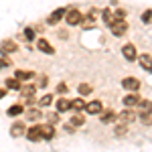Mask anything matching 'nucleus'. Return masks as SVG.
<instances>
[{"label":"nucleus","instance_id":"f257e3e1","mask_svg":"<svg viewBox=\"0 0 152 152\" xmlns=\"http://www.w3.org/2000/svg\"><path fill=\"white\" fill-rule=\"evenodd\" d=\"M65 20H67V24L69 26H77V24L83 23V16L79 10H75V8H71V10L65 12Z\"/></svg>","mask_w":152,"mask_h":152},{"label":"nucleus","instance_id":"f03ea898","mask_svg":"<svg viewBox=\"0 0 152 152\" xmlns=\"http://www.w3.org/2000/svg\"><path fill=\"white\" fill-rule=\"evenodd\" d=\"M110 28H112V33L116 37H122V35H126V31H128V23L124 18H116V23L112 24Z\"/></svg>","mask_w":152,"mask_h":152},{"label":"nucleus","instance_id":"7ed1b4c3","mask_svg":"<svg viewBox=\"0 0 152 152\" xmlns=\"http://www.w3.org/2000/svg\"><path fill=\"white\" fill-rule=\"evenodd\" d=\"M122 87L128 89V91H132V94H136V91L140 89V79H136V77H126V79L122 81Z\"/></svg>","mask_w":152,"mask_h":152},{"label":"nucleus","instance_id":"20e7f679","mask_svg":"<svg viewBox=\"0 0 152 152\" xmlns=\"http://www.w3.org/2000/svg\"><path fill=\"white\" fill-rule=\"evenodd\" d=\"M122 55L128 59V61H134V59L138 57V53H136V47H134L132 43H128V45H124V47H122Z\"/></svg>","mask_w":152,"mask_h":152},{"label":"nucleus","instance_id":"39448f33","mask_svg":"<svg viewBox=\"0 0 152 152\" xmlns=\"http://www.w3.org/2000/svg\"><path fill=\"white\" fill-rule=\"evenodd\" d=\"M37 47H39V51H43V53H47V55H53V53H55L53 45L49 43L47 39H39V41H37Z\"/></svg>","mask_w":152,"mask_h":152},{"label":"nucleus","instance_id":"423d86ee","mask_svg":"<svg viewBox=\"0 0 152 152\" xmlns=\"http://www.w3.org/2000/svg\"><path fill=\"white\" fill-rule=\"evenodd\" d=\"M102 107H104L102 102H97V99H95V102L85 104V112H87V114H91V116H95V114H102Z\"/></svg>","mask_w":152,"mask_h":152},{"label":"nucleus","instance_id":"0eeeda50","mask_svg":"<svg viewBox=\"0 0 152 152\" xmlns=\"http://www.w3.org/2000/svg\"><path fill=\"white\" fill-rule=\"evenodd\" d=\"M10 134L14 136V138H20V136H24V134H26L24 124H23V122H14V124H12V128H10Z\"/></svg>","mask_w":152,"mask_h":152},{"label":"nucleus","instance_id":"6e6552de","mask_svg":"<svg viewBox=\"0 0 152 152\" xmlns=\"http://www.w3.org/2000/svg\"><path fill=\"white\" fill-rule=\"evenodd\" d=\"M116 120H120L122 124H130V122H134L136 120V114L134 112H130V110H126V112H120L116 116Z\"/></svg>","mask_w":152,"mask_h":152},{"label":"nucleus","instance_id":"1a4fd4ad","mask_svg":"<svg viewBox=\"0 0 152 152\" xmlns=\"http://www.w3.org/2000/svg\"><path fill=\"white\" fill-rule=\"evenodd\" d=\"M41 128V138H45V140H51L53 136H55V128L51 126V124H45V126H39Z\"/></svg>","mask_w":152,"mask_h":152},{"label":"nucleus","instance_id":"9d476101","mask_svg":"<svg viewBox=\"0 0 152 152\" xmlns=\"http://www.w3.org/2000/svg\"><path fill=\"white\" fill-rule=\"evenodd\" d=\"M26 138H28V140H33V142L43 140V138H41V128H39V126H33V128H28V130H26Z\"/></svg>","mask_w":152,"mask_h":152},{"label":"nucleus","instance_id":"9b49d317","mask_svg":"<svg viewBox=\"0 0 152 152\" xmlns=\"http://www.w3.org/2000/svg\"><path fill=\"white\" fill-rule=\"evenodd\" d=\"M138 104H140V97L136 94H130V95L124 97V105H126V107H134V105H138Z\"/></svg>","mask_w":152,"mask_h":152},{"label":"nucleus","instance_id":"f8f14e48","mask_svg":"<svg viewBox=\"0 0 152 152\" xmlns=\"http://www.w3.org/2000/svg\"><path fill=\"white\" fill-rule=\"evenodd\" d=\"M65 8H57V10L53 12V14H51V16H49V23L51 24H55V23H59V20H61V18H63V16H65Z\"/></svg>","mask_w":152,"mask_h":152},{"label":"nucleus","instance_id":"ddd939ff","mask_svg":"<svg viewBox=\"0 0 152 152\" xmlns=\"http://www.w3.org/2000/svg\"><path fill=\"white\" fill-rule=\"evenodd\" d=\"M102 14H104V23H105V26H112V24L116 23V16H114V12L110 10V8H105Z\"/></svg>","mask_w":152,"mask_h":152},{"label":"nucleus","instance_id":"4468645a","mask_svg":"<svg viewBox=\"0 0 152 152\" xmlns=\"http://www.w3.org/2000/svg\"><path fill=\"white\" fill-rule=\"evenodd\" d=\"M140 65L146 71H150V73H152V57H150V55H140Z\"/></svg>","mask_w":152,"mask_h":152},{"label":"nucleus","instance_id":"2eb2a0df","mask_svg":"<svg viewBox=\"0 0 152 152\" xmlns=\"http://www.w3.org/2000/svg\"><path fill=\"white\" fill-rule=\"evenodd\" d=\"M16 43H12V41H4V43H2V51H4V53H14V51H16Z\"/></svg>","mask_w":152,"mask_h":152},{"label":"nucleus","instance_id":"dca6fc26","mask_svg":"<svg viewBox=\"0 0 152 152\" xmlns=\"http://www.w3.org/2000/svg\"><path fill=\"white\" fill-rule=\"evenodd\" d=\"M71 105H69V102L65 99V97H61V99H57V112H67Z\"/></svg>","mask_w":152,"mask_h":152},{"label":"nucleus","instance_id":"f3484780","mask_svg":"<svg viewBox=\"0 0 152 152\" xmlns=\"http://www.w3.org/2000/svg\"><path fill=\"white\" fill-rule=\"evenodd\" d=\"M69 124L73 126V128H77V126H83V124H85V118L77 114V116H73V118H71V122H69Z\"/></svg>","mask_w":152,"mask_h":152},{"label":"nucleus","instance_id":"a211bd4d","mask_svg":"<svg viewBox=\"0 0 152 152\" xmlns=\"http://www.w3.org/2000/svg\"><path fill=\"white\" fill-rule=\"evenodd\" d=\"M23 114V105L16 104V105H10L8 107V116H20Z\"/></svg>","mask_w":152,"mask_h":152},{"label":"nucleus","instance_id":"6ab92c4d","mask_svg":"<svg viewBox=\"0 0 152 152\" xmlns=\"http://www.w3.org/2000/svg\"><path fill=\"white\" fill-rule=\"evenodd\" d=\"M69 105L73 107V110H83V107H85V102H83L81 97H77V99H73V102H69Z\"/></svg>","mask_w":152,"mask_h":152},{"label":"nucleus","instance_id":"aec40b11","mask_svg":"<svg viewBox=\"0 0 152 152\" xmlns=\"http://www.w3.org/2000/svg\"><path fill=\"white\" fill-rule=\"evenodd\" d=\"M114 120H116V114H114V112H105L104 116H102V122H104V124H112Z\"/></svg>","mask_w":152,"mask_h":152},{"label":"nucleus","instance_id":"412c9836","mask_svg":"<svg viewBox=\"0 0 152 152\" xmlns=\"http://www.w3.org/2000/svg\"><path fill=\"white\" fill-rule=\"evenodd\" d=\"M140 120L146 124V126H150V124H152V112H142V114H140Z\"/></svg>","mask_w":152,"mask_h":152},{"label":"nucleus","instance_id":"4be33fe9","mask_svg":"<svg viewBox=\"0 0 152 152\" xmlns=\"http://www.w3.org/2000/svg\"><path fill=\"white\" fill-rule=\"evenodd\" d=\"M33 75V71H16V79H31Z\"/></svg>","mask_w":152,"mask_h":152},{"label":"nucleus","instance_id":"5701e85b","mask_svg":"<svg viewBox=\"0 0 152 152\" xmlns=\"http://www.w3.org/2000/svg\"><path fill=\"white\" fill-rule=\"evenodd\" d=\"M51 102H53V95H43L41 99H39V105H43V107H47V105H51Z\"/></svg>","mask_w":152,"mask_h":152},{"label":"nucleus","instance_id":"b1692460","mask_svg":"<svg viewBox=\"0 0 152 152\" xmlns=\"http://www.w3.org/2000/svg\"><path fill=\"white\" fill-rule=\"evenodd\" d=\"M20 94L23 95H33L35 94V85H24V87H20Z\"/></svg>","mask_w":152,"mask_h":152},{"label":"nucleus","instance_id":"393cba45","mask_svg":"<svg viewBox=\"0 0 152 152\" xmlns=\"http://www.w3.org/2000/svg\"><path fill=\"white\" fill-rule=\"evenodd\" d=\"M79 94H81V95H89V94H91V85L81 83V85H79Z\"/></svg>","mask_w":152,"mask_h":152},{"label":"nucleus","instance_id":"a878e982","mask_svg":"<svg viewBox=\"0 0 152 152\" xmlns=\"http://www.w3.org/2000/svg\"><path fill=\"white\" fill-rule=\"evenodd\" d=\"M26 118H28V120H41V112H39V110H28Z\"/></svg>","mask_w":152,"mask_h":152},{"label":"nucleus","instance_id":"bb28decb","mask_svg":"<svg viewBox=\"0 0 152 152\" xmlns=\"http://www.w3.org/2000/svg\"><path fill=\"white\" fill-rule=\"evenodd\" d=\"M6 85L12 87V89H20V87H23V85L18 83V79H6Z\"/></svg>","mask_w":152,"mask_h":152},{"label":"nucleus","instance_id":"cd10ccee","mask_svg":"<svg viewBox=\"0 0 152 152\" xmlns=\"http://www.w3.org/2000/svg\"><path fill=\"white\" fill-rule=\"evenodd\" d=\"M24 39L26 41H35V31L28 26V28H24Z\"/></svg>","mask_w":152,"mask_h":152},{"label":"nucleus","instance_id":"c85d7f7f","mask_svg":"<svg viewBox=\"0 0 152 152\" xmlns=\"http://www.w3.org/2000/svg\"><path fill=\"white\" fill-rule=\"evenodd\" d=\"M150 20H152V10H146L144 14H142V23H146V24H148Z\"/></svg>","mask_w":152,"mask_h":152},{"label":"nucleus","instance_id":"c756f323","mask_svg":"<svg viewBox=\"0 0 152 152\" xmlns=\"http://www.w3.org/2000/svg\"><path fill=\"white\" fill-rule=\"evenodd\" d=\"M124 134H126V126H124V124L116 126V136H124Z\"/></svg>","mask_w":152,"mask_h":152},{"label":"nucleus","instance_id":"7c9ffc66","mask_svg":"<svg viewBox=\"0 0 152 152\" xmlns=\"http://www.w3.org/2000/svg\"><path fill=\"white\" fill-rule=\"evenodd\" d=\"M49 124H51V126H53V124H57L59 122V114H49Z\"/></svg>","mask_w":152,"mask_h":152},{"label":"nucleus","instance_id":"2f4dec72","mask_svg":"<svg viewBox=\"0 0 152 152\" xmlns=\"http://www.w3.org/2000/svg\"><path fill=\"white\" fill-rule=\"evenodd\" d=\"M67 89H69V87H67V83H63V81L57 85V91H59V94H67Z\"/></svg>","mask_w":152,"mask_h":152},{"label":"nucleus","instance_id":"473e14b6","mask_svg":"<svg viewBox=\"0 0 152 152\" xmlns=\"http://www.w3.org/2000/svg\"><path fill=\"white\" fill-rule=\"evenodd\" d=\"M6 65H10V61H8V59H0V69L6 67Z\"/></svg>","mask_w":152,"mask_h":152},{"label":"nucleus","instance_id":"72a5a7b5","mask_svg":"<svg viewBox=\"0 0 152 152\" xmlns=\"http://www.w3.org/2000/svg\"><path fill=\"white\" fill-rule=\"evenodd\" d=\"M73 130H75V128H73L71 124H67V126H65V132H69V134H71V132H73Z\"/></svg>","mask_w":152,"mask_h":152},{"label":"nucleus","instance_id":"f704fd0d","mask_svg":"<svg viewBox=\"0 0 152 152\" xmlns=\"http://www.w3.org/2000/svg\"><path fill=\"white\" fill-rule=\"evenodd\" d=\"M4 95H6V89H0V99H2Z\"/></svg>","mask_w":152,"mask_h":152}]
</instances>
